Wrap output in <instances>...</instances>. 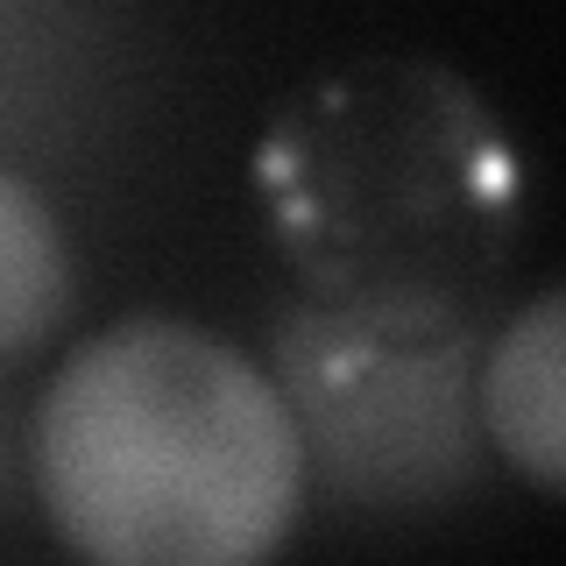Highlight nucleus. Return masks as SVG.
I'll return each instance as SVG.
<instances>
[{
    "label": "nucleus",
    "instance_id": "f257e3e1",
    "mask_svg": "<svg viewBox=\"0 0 566 566\" xmlns=\"http://www.w3.org/2000/svg\"><path fill=\"white\" fill-rule=\"evenodd\" d=\"M305 439L283 389L185 318H120L50 376L35 489L78 553L241 566L297 517Z\"/></svg>",
    "mask_w": 566,
    "mask_h": 566
},
{
    "label": "nucleus",
    "instance_id": "f03ea898",
    "mask_svg": "<svg viewBox=\"0 0 566 566\" xmlns=\"http://www.w3.org/2000/svg\"><path fill=\"white\" fill-rule=\"evenodd\" d=\"M559 291H538L510 318V333L489 347L482 368V418L517 468L538 489H559L566 474V376H559Z\"/></svg>",
    "mask_w": 566,
    "mask_h": 566
},
{
    "label": "nucleus",
    "instance_id": "7ed1b4c3",
    "mask_svg": "<svg viewBox=\"0 0 566 566\" xmlns=\"http://www.w3.org/2000/svg\"><path fill=\"white\" fill-rule=\"evenodd\" d=\"M71 305V262L50 206L0 170V361L35 347Z\"/></svg>",
    "mask_w": 566,
    "mask_h": 566
}]
</instances>
